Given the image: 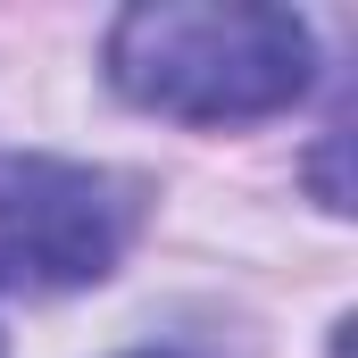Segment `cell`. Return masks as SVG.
<instances>
[{"mask_svg": "<svg viewBox=\"0 0 358 358\" xmlns=\"http://www.w3.org/2000/svg\"><path fill=\"white\" fill-rule=\"evenodd\" d=\"M317 76V42L292 8H217L150 0L108 25V84L150 117L183 125H250L292 108Z\"/></svg>", "mask_w": 358, "mask_h": 358, "instance_id": "1", "label": "cell"}, {"mask_svg": "<svg viewBox=\"0 0 358 358\" xmlns=\"http://www.w3.org/2000/svg\"><path fill=\"white\" fill-rule=\"evenodd\" d=\"M134 192L76 159H0V292H76L125 259Z\"/></svg>", "mask_w": 358, "mask_h": 358, "instance_id": "2", "label": "cell"}, {"mask_svg": "<svg viewBox=\"0 0 358 358\" xmlns=\"http://www.w3.org/2000/svg\"><path fill=\"white\" fill-rule=\"evenodd\" d=\"M134 358H176V350H134Z\"/></svg>", "mask_w": 358, "mask_h": 358, "instance_id": "3", "label": "cell"}]
</instances>
